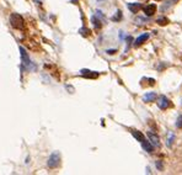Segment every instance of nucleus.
Listing matches in <instances>:
<instances>
[{"instance_id":"nucleus-1","label":"nucleus","mask_w":182,"mask_h":175,"mask_svg":"<svg viewBox=\"0 0 182 175\" xmlns=\"http://www.w3.org/2000/svg\"><path fill=\"white\" fill-rule=\"evenodd\" d=\"M19 51H20V56H21V62H22V64H21V67L22 68H26V69H35V67H32V62H31V59H30V57H28V54H27V51L22 47V46H19Z\"/></svg>"},{"instance_id":"nucleus-16","label":"nucleus","mask_w":182,"mask_h":175,"mask_svg":"<svg viewBox=\"0 0 182 175\" xmlns=\"http://www.w3.org/2000/svg\"><path fill=\"white\" fill-rule=\"evenodd\" d=\"M175 139V134L174 133H169V138H168V147H171L172 142Z\"/></svg>"},{"instance_id":"nucleus-5","label":"nucleus","mask_w":182,"mask_h":175,"mask_svg":"<svg viewBox=\"0 0 182 175\" xmlns=\"http://www.w3.org/2000/svg\"><path fill=\"white\" fill-rule=\"evenodd\" d=\"M148 138H149V142L153 144V147H160V138L158 137L156 133L149 131L148 132Z\"/></svg>"},{"instance_id":"nucleus-6","label":"nucleus","mask_w":182,"mask_h":175,"mask_svg":"<svg viewBox=\"0 0 182 175\" xmlns=\"http://www.w3.org/2000/svg\"><path fill=\"white\" fill-rule=\"evenodd\" d=\"M80 73H81L83 77H85V78H90V79H95V78H97V77L100 75L98 72H93V70H90V69H81Z\"/></svg>"},{"instance_id":"nucleus-20","label":"nucleus","mask_w":182,"mask_h":175,"mask_svg":"<svg viewBox=\"0 0 182 175\" xmlns=\"http://www.w3.org/2000/svg\"><path fill=\"white\" fill-rule=\"evenodd\" d=\"M114 52H116V49H110V51H107V53H108V54H113Z\"/></svg>"},{"instance_id":"nucleus-15","label":"nucleus","mask_w":182,"mask_h":175,"mask_svg":"<svg viewBox=\"0 0 182 175\" xmlns=\"http://www.w3.org/2000/svg\"><path fill=\"white\" fill-rule=\"evenodd\" d=\"M121 19H122V11H121V10H117L116 15L112 16V21H119Z\"/></svg>"},{"instance_id":"nucleus-3","label":"nucleus","mask_w":182,"mask_h":175,"mask_svg":"<svg viewBox=\"0 0 182 175\" xmlns=\"http://www.w3.org/2000/svg\"><path fill=\"white\" fill-rule=\"evenodd\" d=\"M10 23L15 28H22L25 21H23V17L20 14H11L10 15Z\"/></svg>"},{"instance_id":"nucleus-2","label":"nucleus","mask_w":182,"mask_h":175,"mask_svg":"<svg viewBox=\"0 0 182 175\" xmlns=\"http://www.w3.org/2000/svg\"><path fill=\"white\" fill-rule=\"evenodd\" d=\"M59 164H60V153L59 152H53L49 156L48 160H47V167L49 169H56V168L59 167Z\"/></svg>"},{"instance_id":"nucleus-10","label":"nucleus","mask_w":182,"mask_h":175,"mask_svg":"<svg viewBox=\"0 0 182 175\" xmlns=\"http://www.w3.org/2000/svg\"><path fill=\"white\" fill-rule=\"evenodd\" d=\"M150 37V35L149 33H143V35H140L135 41H134V46L135 47H138V46H140V45H143L145 41H148V38Z\"/></svg>"},{"instance_id":"nucleus-9","label":"nucleus","mask_w":182,"mask_h":175,"mask_svg":"<svg viewBox=\"0 0 182 175\" xmlns=\"http://www.w3.org/2000/svg\"><path fill=\"white\" fill-rule=\"evenodd\" d=\"M156 99H158V95H156V92H154V91L147 92V94L143 96V101H144V102H153V101H155Z\"/></svg>"},{"instance_id":"nucleus-17","label":"nucleus","mask_w":182,"mask_h":175,"mask_svg":"<svg viewBox=\"0 0 182 175\" xmlns=\"http://www.w3.org/2000/svg\"><path fill=\"white\" fill-rule=\"evenodd\" d=\"M176 127L182 130V115H180V116L177 117V120H176Z\"/></svg>"},{"instance_id":"nucleus-22","label":"nucleus","mask_w":182,"mask_h":175,"mask_svg":"<svg viewBox=\"0 0 182 175\" xmlns=\"http://www.w3.org/2000/svg\"><path fill=\"white\" fill-rule=\"evenodd\" d=\"M172 1H179V0H172Z\"/></svg>"},{"instance_id":"nucleus-21","label":"nucleus","mask_w":182,"mask_h":175,"mask_svg":"<svg viewBox=\"0 0 182 175\" xmlns=\"http://www.w3.org/2000/svg\"><path fill=\"white\" fill-rule=\"evenodd\" d=\"M147 173H148V174H150V173H151V172H150V168H149V167L147 168Z\"/></svg>"},{"instance_id":"nucleus-7","label":"nucleus","mask_w":182,"mask_h":175,"mask_svg":"<svg viewBox=\"0 0 182 175\" xmlns=\"http://www.w3.org/2000/svg\"><path fill=\"white\" fill-rule=\"evenodd\" d=\"M127 7H128V10L130 11V12H133V14H137L143 6H142V4L140 2H128L127 4Z\"/></svg>"},{"instance_id":"nucleus-8","label":"nucleus","mask_w":182,"mask_h":175,"mask_svg":"<svg viewBox=\"0 0 182 175\" xmlns=\"http://www.w3.org/2000/svg\"><path fill=\"white\" fill-rule=\"evenodd\" d=\"M156 11V5L155 4H148L145 7H144V12L147 16H153Z\"/></svg>"},{"instance_id":"nucleus-4","label":"nucleus","mask_w":182,"mask_h":175,"mask_svg":"<svg viewBox=\"0 0 182 175\" xmlns=\"http://www.w3.org/2000/svg\"><path fill=\"white\" fill-rule=\"evenodd\" d=\"M170 106H171L170 100H169L165 95H160L159 99H158V107H159L160 110H166V109H169Z\"/></svg>"},{"instance_id":"nucleus-18","label":"nucleus","mask_w":182,"mask_h":175,"mask_svg":"<svg viewBox=\"0 0 182 175\" xmlns=\"http://www.w3.org/2000/svg\"><path fill=\"white\" fill-rule=\"evenodd\" d=\"M79 33H81L83 36H88V35H89V30L85 28V27H83V28L79 30Z\"/></svg>"},{"instance_id":"nucleus-23","label":"nucleus","mask_w":182,"mask_h":175,"mask_svg":"<svg viewBox=\"0 0 182 175\" xmlns=\"http://www.w3.org/2000/svg\"><path fill=\"white\" fill-rule=\"evenodd\" d=\"M98 1H102V0H98Z\"/></svg>"},{"instance_id":"nucleus-13","label":"nucleus","mask_w":182,"mask_h":175,"mask_svg":"<svg viewBox=\"0 0 182 175\" xmlns=\"http://www.w3.org/2000/svg\"><path fill=\"white\" fill-rule=\"evenodd\" d=\"M91 22L93 23L95 28H101V26H102L101 20H100V19H97V16H96V15H92V16H91Z\"/></svg>"},{"instance_id":"nucleus-14","label":"nucleus","mask_w":182,"mask_h":175,"mask_svg":"<svg viewBox=\"0 0 182 175\" xmlns=\"http://www.w3.org/2000/svg\"><path fill=\"white\" fill-rule=\"evenodd\" d=\"M156 23H159V25H168L169 23V19L168 17H159L158 20H156Z\"/></svg>"},{"instance_id":"nucleus-12","label":"nucleus","mask_w":182,"mask_h":175,"mask_svg":"<svg viewBox=\"0 0 182 175\" xmlns=\"http://www.w3.org/2000/svg\"><path fill=\"white\" fill-rule=\"evenodd\" d=\"M132 136H133L138 142H143V141L145 139L144 134H143L142 132H139V131H132Z\"/></svg>"},{"instance_id":"nucleus-11","label":"nucleus","mask_w":182,"mask_h":175,"mask_svg":"<svg viewBox=\"0 0 182 175\" xmlns=\"http://www.w3.org/2000/svg\"><path fill=\"white\" fill-rule=\"evenodd\" d=\"M140 144H142V147H143V149H144L145 152H148V153H153V151H154V147H153V144H151L149 141L144 139L143 142H140Z\"/></svg>"},{"instance_id":"nucleus-19","label":"nucleus","mask_w":182,"mask_h":175,"mask_svg":"<svg viewBox=\"0 0 182 175\" xmlns=\"http://www.w3.org/2000/svg\"><path fill=\"white\" fill-rule=\"evenodd\" d=\"M156 168H158V170H160V172L163 170L164 167H163V162H161V160H158V162H156Z\"/></svg>"}]
</instances>
